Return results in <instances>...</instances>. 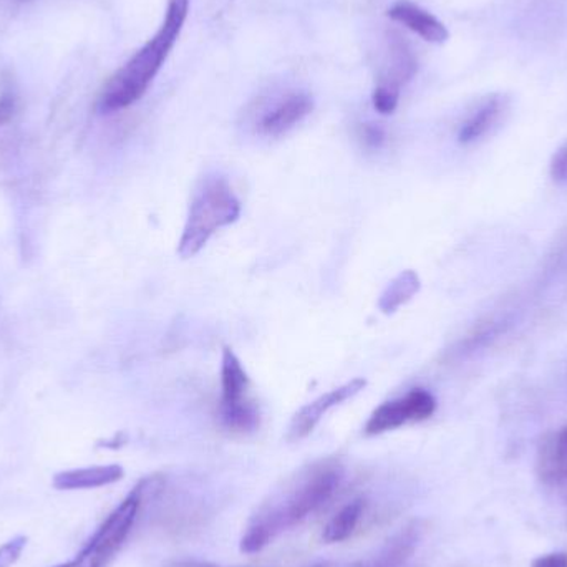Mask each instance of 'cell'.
<instances>
[{
	"label": "cell",
	"instance_id": "obj_1",
	"mask_svg": "<svg viewBox=\"0 0 567 567\" xmlns=\"http://www.w3.org/2000/svg\"><path fill=\"white\" fill-rule=\"evenodd\" d=\"M343 476L346 468L337 458L320 460L300 470L249 519L241 538V551L246 555L261 553L284 533L319 512L336 495Z\"/></svg>",
	"mask_w": 567,
	"mask_h": 567
},
{
	"label": "cell",
	"instance_id": "obj_2",
	"mask_svg": "<svg viewBox=\"0 0 567 567\" xmlns=\"http://www.w3.org/2000/svg\"><path fill=\"white\" fill-rule=\"evenodd\" d=\"M189 2L192 0H168L158 32L125 65L120 66L103 86L99 99L100 113L110 115L130 109L148 92L182 35L188 19Z\"/></svg>",
	"mask_w": 567,
	"mask_h": 567
},
{
	"label": "cell",
	"instance_id": "obj_3",
	"mask_svg": "<svg viewBox=\"0 0 567 567\" xmlns=\"http://www.w3.org/2000/svg\"><path fill=\"white\" fill-rule=\"evenodd\" d=\"M239 216L241 202L233 192L228 178L218 173L206 176L189 205L188 218L178 243L179 258H195L219 229L238 221Z\"/></svg>",
	"mask_w": 567,
	"mask_h": 567
},
{
	"label": "cell",
	"instance_id": "obj_4",
	"mask_svg": "<svg viewBox=\"0 0 567 567\" xmlns=\"http://www.w3.org/2000/svg\"><path fill=\"white\" fill-rule=\"evenodd\" d=\"M251 380L239 357L226 347L221 359V400L219 425L229 435L249 436L261 426V410L252 399Z\"/></svg>",
	"mask_w": 567,
	"mask_h": 567
},
{
	"label": "cell",
	"instance_id": "obj_5",
	"mask_svg": "<svg viewBox=\"0 0 567 567\" xmlns=\"http://www.w3.org/2000/svg\"><path fill=\"white\" fill-rule=\"evenodd\" d=\"M146 483L142 482L96 529L85 548L72 561L55 567H105L122 549L135 526L142 508V496Z\"/></svg>",
	"mask_w": 567,
	"mask_h": 567
},
{
	"label": "cell",
	"instance_id": "obj_6",
	"mask_svg": "<svg viewBox=\"0 0 567 567\" xmlns=\"http://www.w3.org/2000/svg\"><path fill=\"white\" fill-rule=\"evenodd\" d=\"M435 412L436 399L433 393L425 389H413L400 399L377 406L367 420L363 432L367 436L383 435L409 423L425 422Z\"/></svg>",
	"mask_w": 567,
	"mask_h": 567
},
{
	"label": "cell",
	"instance_id": "obj_7",
	"mask_svg": "<svg viewBox=\"0 0 567 567\" xmlns=\"http://www.w3.org/2000/svg\"><path fill=\"white\" fill-rule=\"evenodd\" d=\"M365 386L367 380L359 377V379L350 380V382L323 393L313 402L307 403L293 415L292 422L289 425V432H287V439L290 442H300V440L307 439L330 410L359 395Z\"/></svg>",
	"mask_w": 567,
	"mask_h": 567
},
{
	"label": "cell",
	"instance_id": "obj_8",
	"mask_svg": "<svg viewBox=\"0 0 567 567\" xmlns=\"http://www.w3.org/2000/svg\"><path fill=\"white\" fill-rule=\"evenodd\" d=\"M313 100L306 92H290L275 100L259 116V133L269 138H278L299 125L312 113Z\"/></svg>",
	"mask_w": 567,
	"mask_h": 567
},
{
	"label": "cell",
	"instance_id": "obj_9",
	"mask_svg": "<svg viewBox=\"0 0 567 567\" xmlns=\"http://www.w3.org/2000/svg\"><path fill=\"white\" fill-rule=\"evenodd\" d=\"M386 16L395 22L402 23L406 29L412 30L416 35L430 43H443L449 40V29L443 25L442 20L436 19L429 10L420 7L412 0H396Z\"/></svg>",
	"mask_w": 567,
	"mask_h": 567
},
{
	"label": "cell",
	"instance_id": "obj_10",
	"mask_svg": "<svg viewBox=\"0 0 567 567\" xmlns=\"http://www.w3.org/2000/svg\"><path fill=\"white\" fill-rule=\"evenodd\" d=\"M416 70L419 62L409 43L400 35H390L385 66L377 85L402 92V86L415 76Z\"/></svg>",
	"mask_w": 567,
	"mask_h": 567
},
{
	"label": "cell",
	"instance_id": "obj_11",
	"mask_svg": "<svg viewBox=\"0 0 567 567\" xmlns=\"http://www.w3.org/2000/svg\"><path fill=\"white\" fill-rule=\"evenodd\" d=\"M125 476L120 465L89 466V468L69 470L53 476V486L62 492L73 489H93L113 485Z\"/></svg>",
	"mask_w": 567,
	"mask_h": 567
},
{
	"label": "cell",
	"instance_id": "obj_12",
	"mask_svg": "<svg viewBox=\"0 0 567 567\" xmlns=\"http://www.w3.org/2000/svg\"><path fill=\"white\" fill-rule=\"evenodd\" d=\"M538 472L546 482L567 480V425L549 435L539 450Z\"/></svg>",
	"mask_w": 567,
	"mask_h": 567
},
{
	"label": "cell",
	"instance_id": "obj_13",
	"mask_svg": "<svg viewBox=\"0 0 567 567\" xmlns=\"http://www.w3.org/2000/svg\"><path fill=\"white\" fill-rule=\"evenodd\" d=\"M505 110V99L502 95L492 96L488 102L483 103L465 123L458 132V142L462 145H472V143L482 140L486 133L492 132L493 126L498 123Z\"/></svg>",
	"mask_w": 567,
	"mask_h": 567
},
{
	"label": "cell",
	"instance_id": "obj_14",
	"mask_svg": "<svg viewBox=\"0 0 567 567\" xmlns=\"http://www.w3.org/2000/svg\"><path fill=\"white\" fill-rule=\"evenodd\" d=\"M420 287H422V282L415 271L409 269V271L400 272L380 296L379 309L386 316L396 312L400 307L405 306L420 292Z\"/></svg>",
	"mask_w": 567,
	"mask_h": 567
},
{
	"label": "cell",
	"instance_id": "obj_15",
	"mask_svg": "<svg viewBox=\"0 0 567 567\" xmlns=\"http://www.w3.org/2000/svg\"><path fill=\"white\" fill-rule=\"evenodd\" d=\"M365 512V502L363 499H353L349 505L343 506L323 528L322 539L329 545L333 543L347 542L355 532Z\"/></svg>",
	"mask_w": 567,
	"mask_h": 567
},
{
	"label": "cell",
	"instance_id": "obj_16",
	"mask_svg": "<svg viewBox=\"0 0 567 567\" xmlns=\"http://www.w3.org/2000/svg\"><path fill=\"white\" fill-rule=\"evenodd\" d=\"M416 539H419V533L415 532V528H406V532L402 533V535L392 543L389 553L383 556V563H385L386 566H392L395 565V563L403 561V559L413 551V548H415Z\"/></svg>",
	"mask_w": 567,
	"mask_h": 567
},
{
	"label": "cell",
	"instance_id": "obj_17",
	"mask_svg": "<svg viewBox=\"0 0 567 567\" xmlns=\"http://www.w3.org/2000/svg\"><path fill=\"white\" fill-rule=\"evenodd\" d=\"M399 102L400 92H395V90L380 85H375V89H373V109H375L380 115H392V113L395 112L396 106H399Z\"/></svg>",
	"mask_w": 567,
	"mask_h": 567
},
{
	"label": "cell",
	"instance_id": "obj_18",
	"mask_svg": "<svg viewBox=\"0 0 567 567\" xmlns=\"http://www.w3.org/2000/svg\"><path fill=\"white\" fill-rule=\"evenodd\" d=\"M27 546L25 536H16L0 546V567H12L19 561Z\"/></svg>",
	"mask_w": 567,
	"mask_h": 567
},
{
	"label": "cell",
	"instance_id": "obj_19",
	"mask_svg": "<svg viewBox=\"0 0 567 567\" xmlns=\"http://www.w3.org/2000/svg\"><path fill=\"white\" fill-rule=\"evenodd\" d=\"M360 138H362L363 145L367 148L377 150L385 143V132L382 126L373 125V123H365L360 128Z\"/></svg>",
	"mask_w": 567,
	"mask_h": 567
},
{
	"label": "cell",
	"instance_id": "obj_20",
	"mask_svg": "<svg viewBox=\"0 0 567 567\" xmlns=\"http://www.w3.org/2000/svg\"><path fill=\"white\" fill-rule=\"evenodd\" d=\"M551 176L556 183L567 182V143L556 152L551 163Z\"/></svg>",
	"mask_w": 567,
	"mask_h": 567
},
{
	"label": "cell",
	"instance_id": "obj_21",
	"mask_svg": "<svg viewBox=\"0 0 567 567\" xmlns=\"http://www.w3.org/2000/svg\"><path fill=\"white\" fill-rule=\"evenodd\" d=\"M532 567H567V553L558 551L539 556L532 563Z\"/></svg>",
	"mask_w": 567,
	"mask_h": 567
},
{
	"label": "cell",
	"instance_id": "obj_22",
	"mask_svg": "<svg viewBox=\"0 0 567 567\" xmlns=\"http://www.w3.org/2000/svg\"><path fill=\"white\" fill-rule=\"evenodd\" d=\"M13 110H16V100H13V96L9 95V93L0 96V128L12 118Z\"/></svg>",
	"mask_w": 567,
	"mask_h": 567
},
{
	"label": "cell",
	"instance_id": "obj_23",
	"mask_svg": "<svg viewBox=\"0 0 567 567\" xmlns=\"http://www.w3.org/2000/svg\"><path fill=\"white\" fill-rule=\"evenodd\" d=\"M179 567H216V566L203 565V563H185V565H179Z\"/></svg>",
	"mask_w": 567,
	"mask_h": 567
},
{
	"label": "cell",
	"instance_id": "obj_24",
	"mask_svg": "<svg viewBox=\"0 0 567 567\" xmlns=\"http://www.w3.org/2000/svg\"><path fill=\"white\" fill-rule=\"evenodd\" d=\"M558 259H567V238H566V241L563 243V249H561V252H559Z\"/></svg>",
	"mask_w": 567,
	"mask_h": 567
}]
</instances>
